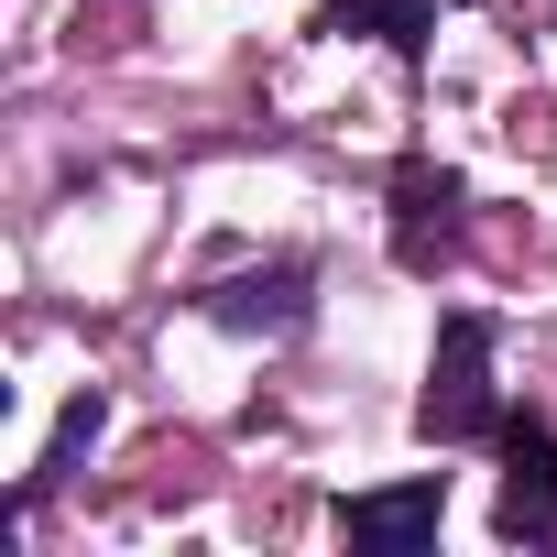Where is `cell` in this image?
Returning <instances> with one entry per match:
<instances>
[{"label": "cell", "mask_w": 557, "mask_h": 557, "mask_svg": "<svg viewBox=\"0 0 557 557\" xmlns=\"http://www.w3.org/2000/svg\"><path fill=\"white\" fill-rule=\"evenodd\" d=\"M329 34H383L394 55H426L437 0H329Z\"/></svg>", "instance_id": "8992f818"}, {"label": "cell", "mask_w": 557, "mask_h": 557, "mask_svg": "<svg viewBox=\"0 0 557 557\" xmlns=\"http://www.w3.org/2000/svg\"><path fill=\"white\" fill-rule=\"evenodd\" d=\"M219 329H296L307 318V262H273V273H240V285L208 296Z\"/></svg>", "instance_id": "5b68a950"}, {"label": "cell", "mask_w": 557, "mask_h": 557, "mask_svg": "<svg viewBox=\"0 0 557 557\" xmlns=\"http://www.w3.org/2000/svg\"><path fill=\"white\" fill-rule=\"evenodd\" d=\"M492 318L481 307H459V318H437V372H426V405H416V426L437 437V448H459V437H492L503 426V405H492Z\"/></svg>", "instance_id": "6da1fadb"}, {"label": "cell", "mask_w": 557, "mask_h": 557, "mask_svg": "<svg viewBox=\"0 0 557 557\" xmlns=\"http://www.w3.org/2000/svg\"><path fill=\"white\" fill-rule=\"evenodd\" d=\"M503 459H513V481H503V535L557 546V437L524 416V426H503Z\"/></svg>", "instance_id": "3957f363"}, {"label": "cell", "mask_w": 557, "mask_h": 557, "mask_svg": "<svg viewBox=\"0 0 557 557\" xmlns=\"http://www.w3.org/2000/svg\"><path fill=\"white\" fill-rule=\"evenodd\" d=\"M437 513H448V470H416V481H394V492H350V503H339V535H350L361 557H416V546L437 535Z\"/></svg>", "instance_id": "7a4b0ae2"}, {"label": "cell", "mask_w": 557, "mask_h": 557, "mask_svg": "<svg viewBox=\"0 0 557 557\" xmlns=\"http://www.w3.org/2000/svg\"><path fill=\"white\" fill-rule=\"evenodd\" d=\"M99 426H110V405H99V394H77V405L55 416V437H45V459H34V492H45V481H66V470H77V459L99 448Z\"/></svg>", "instance_id": "52a82bcc"}, {"label": "cell", "mask_w": 557, "mask_h": 557, "mask_svg": "<svg viewBox=\"0 0 557 557\" xmlns=\"http://www.w3.org/2000/svg\"><path fill=\"white\" fill-rule=\"evenodd\" d=\"M448 230H459V175L416 153V164L394 175V251H405V262L426 273V262L448 251Z\"/></svg>", "instance_id": "277c9868"}]
</instances>
